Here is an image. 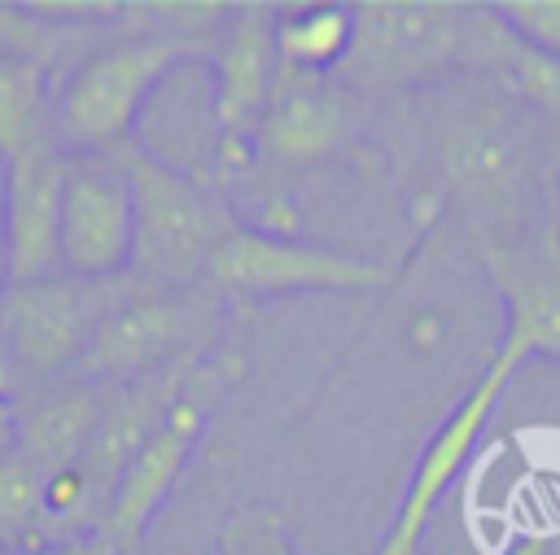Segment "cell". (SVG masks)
<instances>
[{"label":"cell","mask_w":560,"mask_h":555,"mask_svg":"<svg viewBox=\"0 0 560 555\" xmlns=\"http://www.w3.org/2000/svg\"><path fill=\"white\" fill-rule=\"evenodd\" d=\"M424 188L416 223L451 214L477 262L525 245L556 223L560 127L494 79H446L411 96Z\"/></svg>","instance_id":"1"},{"label":"cell","mask_w":560,"mask_h":555,"mask_svg":"<svg viewBox=\"0 0 560 555\" xmlns=\"http://www.w3.org/2000/svg\"><path fill=\"white\" fill-rule=\"evenodd\" d=\"M494 4L459 0H363L337 87L354 101H398L446 79H494L512 48Z\"/></svg>","instance_id":"2"},{"label":"cell","mask_w":560,"mask_h":555,"mask_svg":"<svg viewBox=\"0 0 560 555\" xmlns=\"http://www.w3.org/2000/svg\"><path fill=\"white\" fill-rule=\"evenodd\" d=\"M219 319L223 293L210 284L162 288L127 275L74 376L96 385H131L171 367H197L219 332Z\"/></svg>","instance_id":"3"},{"label":"cell","mask_w":560,"mask_h":555,"mask_svg":"<svg viewBox=\"0 0 560 555\" xmlns=\"http://www.w3.org/2000/svg\"><path fill=\"white\" fill-rule=\"evenodd\" d=\"M118 162L127 170L136 201L131 275L162 288L206 284V267L214 249L241 227L228 201L131 140L118 149Z\"/></svg>","instance_id":"4"},{"label":"cell","mask_w":560,"mask_h":555,"mask_svg":"<svg viewBox=\"0 0 560 555\" xmlns=\"http://www.w3.org/2000/svg\"><path fill=\"white\" fill-rule=\"evenodd\" d=\"M192 57H206V44L175 31L122 35L96 48L52 96V140L66 153H118L162 74Z\"/></svg>","instance_id":"5"},{"label":"cell","mask_w":560,"mask_h":555,"mask_svg":"<svg viewBox=\"0 0 560 555\" xmlns=\"http://www.w3.org/2000/svg\"><path fill=\"white\" fill-rule=\"evenodd\" d=\"M127 275L118 280H79V275H48L35 284H13L0 293V323L9 332L22 389L74 376L83 363L96 323L122 293Z\"/></svg>","instance_id":"6"},{"label":"cell","mask_w":560,"mask_h":555,"mask_svg":"<svg viewBox=\"0 0 560 555\" xmlns=\"http://www.w3.org/2000/svg\"><path fill=\"white\" fill-rule=\"evenodd\" d=\"M521 358L512 350H494V358L486 363V371L472 380V389L455 402V411L438 424V433L429 437V446L416 459V472L402 489V503L394 511V524L385 533V542L376 546V555H420V542L429 533V520L438 511V503L446 498V489L455 485V476L464 472V463L472 459L481 433L490 428L512 376H516Z\"/></svg>","instance_id":"7"},{"label":"cell","mask_w":560,"mask_h":555,"mask_svg":"<svg viewBox=\"0 0 560 555\" xmlns=\"http://www.w3.org/2000/svg\"><path fill=\"white\" fill-rule=\"evenodd\" d=\"M136 201L118 153H74L61 188V271L79 280L131 275Z\"/></svg>","instance_id":"8"},{"label":"cell","mask_w":560,"mask_h":555,"mask_svg":"<svg viewBox=\"0 0 560 555\" xmlns=\"http://www.w3.org/2000/svg\"><path fill=\"white\" fill-rule=\"evenodd\" d=\"M389 271L372 258L298 245L289 236H267L236 227L210 258L206 284L236 297H276V293H315V288H376Z\"/></svg>","instance_id":"9"},{"label":"cell","mask_w":560,"mask_h":555,"mask_svg":"<svg viewBox=\"0 0 560 555\" xmlns=\"http://www.w3.org/2000/svg\"><path fill=\"white\" fill-rule=\"evenodd\" d=\"M219 393V380L214 371L201 363L179 402L171 406V415L158 424V433L131 454V463L122 468L114 494H109V507H105V533L122 546V551H136L140 546V533L149 529V520L158 516V507L166 503V494L175 489V481L184 476V463L201 437V424L210 415V402Z\"/></svg>","instance_id":"10"},{"label":"cell","mask_w":560,"mask_h":555,"mask_svg":"<svg viewBox=\"0 0 560 555\" xmlns=\"http://www.w3.org/2000/svg\"><path fill=\"white\" fill-rule=\"evenodd\" d=\"M276 4H236L232 17H223L214 52V122H219V162L228 170L249 162L258 118L271 101V83L280 74L276 57Z\"/></svg>","instance_id":"11"},{"label":"cell","mask_w":560,"mask_h":555,"mask_svg":"<svg viewBox=\"0 0 560 555\" xmlns=\"http://www.w3.org/2000/svg\"><path fill=\"white\" fill-rule=\"evenodd\" d=\"M70 153L44 135L4 157V288L61 275V188Z\"/></svg>","instance_id":"12"},{"label":"cell","mask_w":560,"mask_h":555,"mask_svg":"<svg viewBox=\"0 0 560 555\" xmlns=\"http://www.w3.org/2000/svg\"><path fill=\"white\" fill-rule=\"evenodd\" d=\"M486 280L503 302V350L521 363H560V219L516 249L481 258Z\"/></svg>","instance_id":"13"},{"label":"cell","mask_w":560,"mask_h":555,"mask_svg":"<svg viewBox=\"0 0 560 555\" xmlns=\"http://www.w3.org/2000/svg\"><path fill=\"white\" fill-rule=\"evenodd\" d=\"M354 122V96L337 87L332 74H298L284 70L271 83V101L258 118L254 149L284 166H306L328 157Z\"/></svg>","instance_id":"14"},{"label":"cell","mask_w":560,"mask_h":555,"mask_svg":"<svg viewBox=\"0 0 560 555\" xmlns=\"http://www.w3.org/2000/svg\"><path fill=\"white\" fill-rule=\"evenodd\" d=\"M109 385L83 380V376H61L48 385H31L22 402H13V441L52 476L88 450L101 411H105Z\"/></svg>","instance_id":"15"},{"label":"cell","mask_w":560,"mask_h":555,"mask_svg":"<svg viewBox=\"0 0 560 555\" xmlns=\"http://www.w3.org/2000/svg\"><path fill=\"white\" fill-rule=\"evenodd\" d=\"M354 39V4H302L276 13V57L298 74H337Z\"/></svg>","instance_id":"16"},{"label":"cell","mask_w":560,"mask_h":555,"mask_svg":"<svg viewBox=\"0 0 560 555\" xmlns=\"http://www.w3.org/2000/svg\"><path fill=\"white\" fill-rule=\"evenodd\" d=\"M44 135H52L48 70L0 52V157H13Z\"/></svg>","instance_id":"17"},{"label":"cell","mask_w":560,"mask_h":555,"mask_svg":"<svg viewBox=\"0 0 560 555\" xmlns=\"http://www.w3.org/2000/svg\"><path fill=\"white\" fill-rule=\"evenodd\" d=\"M44 485H48V472L18 441H4L0 446V546L39 542Z\"/></svg>","instance_id":"18"},{"label":"cell","mask_w":560,"mask_h":555,"mask_svg":"<svg viewBox=\"0 0 560 555\" xmlns=\"http://www.w3.org/2000/svg\"><path fill=\"white\" fill-rule=\"evenodd\" d=\"M74 31V22H61V17H48L39 13L35 4L26 9H13V4H0V52H13L22 61H35V66H52L57 52H61V39Z\"/></svg>","instance_id":"19"},{"label":"cell","mask_w":560,"mask_h":555,"mask_svg":"<svg viewBox=\"0 0 560 555\" xmlns=\"http://www.w3.org/2000/svg\"><path fill=\"white\" fill-rule=\"evenodd\" d=\"M214 555H298L284 520L271 507H236L219 529Z\"/></svg>","instance_id":"20"},{"label":"cell","mask_w":560,"mask_h":555,"mask_svg":"<svg viewBox=\"0 0 560 555\" xmlns=\"http://www.w3.org/2000/svg\"><path fill=\"white\" fill-rule=\"evenodd\" d=\"M494 13L516 39L560 61V0H499Z\"/></svg>","instance_id":"21"},{"label":"cell","mask_w":560,"mask_h":555,"mask_svg":"<svg viewBox=\"0 0 560 555\" xmlns=\"http://www.w3.org/2000/svg\"><path fill=\"white\" fill-rule=\"evenodd\" d=\"M0 555H127L105 529L66 538V542H26V546H0Z\"/></svg>","instance_id":"22"},{"label":"cell","mask_w":560,"mask_h":555,"mask_svg":"<svg viewBox=\"0 0 560 555\" xmlns=\"http://www.w3.org/2000/svg\"><path fill=\"white\" fill-rule=\"evenodd\" d=\"M18 393H22V371H18L9 332H4V323H0V402H18Z\"/></svg>","instance_id":"23"},{"label":"cell","mask_w":560,"mask_h":555,"mask_svg":"<svg viewBox=\"0 0 560 555\" xmlns=\"http://www.w3.org/2000/svg\"><path fill=\"white\" fill-rule=\"evenodd\" d=\"M4 275L9 267H4V157H0V293H4Z\"/></svg>","instance_id":"24"},{"label":"cell","mask_w":560,"mask_h":555,"mask_svg":"<svg viewBox=\"0 0 560 555\" xmlns=\"http://www.w3.org/2000/svg\"><path fill=\"white\" fill-rule=\"evenodd\" d=\"M13 441V402H0V446Z\"/></svg>","instance_id":"25"},{"label":"cell","mask_w":560,"mask_h":555,"mask_svg":"<svg viewBox=\"0 0 560 555\" xmlns=\"http://www.w3.org/2000/svg\"><path fill=\"white\" fill-rule=\"evenodd\" d=\"M556 219H560V188H556Z\"/></svg>","instance_id":"26"},{"label":"cell","mask_w":560,"mask_h":555,"mask_svg":"<svg viewBox=\"0 0 560 555\" xmlns=\"http://www.w3.org/2000/svg\"><path fill=\"white\" fill-rule=\"evenodd\" d=\"M127 555H140V546H136V551H127Z\"/></svg>","instance_id":"27"}]
</instances>
